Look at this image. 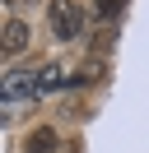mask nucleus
<instances>
[{"label": "nucleus", "instance_id": "obj_8", "mask_svg": "<svg viewBox=\"0 0 149 153\" xmlns=\"http://www.w3.org/2000/svg\"><path fill=\"white\" fill-rule=\"evenodd\" d=\"M5 5H9L14 14H19V10H33V5H42V0H5Z\"/></svg>", "mask_w": 149, "mask_h": 153}, {"label": "nucleus", "instance_id": "obj_5", "mask_svg": "<svg viewBox=\"0 0 149 153\" xmlns=\"http://www.w3.org/2000/svg\"><path fill=\"white\" fill-rule=\"evenodd\" d=\"M37 79H42V93H61L65 84H74V74H65L61 65H42V70H37Z\"/></svg>", "mask_w": 149, "mask_h": 153}, {"label": "nucleus", "instance_id": "obj_3", "mask_svg": "<svg viewBox=\"0 0 149 153\" xmlns=\"http://www.w3.org/2000/svg\"><path fill=\"white\" fill-rule=\"evenodd\" d=\"M0 37H5V56H19V51H28V42H33V28H28L19 14H9L5 28H0Z\"/></svg>", "mask_w": 149, "mask_h": 153}, {"label": "nucleus", "instance_id": "obj_7", "mask_svg": "<svg viewBox=\"0 0 149 153\" xmlns=\"http://www.w3.org/2000/svg\"><path fill=\"white\" fill-rule=\"evenodd\" d=\"M98 79H102V60H89V65L74 74V84H98Z\"/></svg>", "mask_w": 149, "mask_h": 153}, {"label": "nucleus", "instance_id": "obj_2", "mask_svg": "<svg viewBox=\"0 0 149 153\" xmlns=\"http://www.w3.org/2000/svg\"><path fill=\"white\" fill-rule=\"evenodd\" d=\"M37 93H42V79H37L33 70H9V74H5V102H9V107H14L19 97L33 102Z\"/></svg>", "mask_w": 149, "mask_h": 153}, {"label": "nucleus", "instance_id": "obj_6", "mask_svg": "<svg viewBox=\"0 0 149 153\" xmlns=\"http://www.w3.org/2000/svg\"><path fill=\"white\" fill-rule=\"evenodd\" d=\"M117 14H121V0H98V5H93V19H102V23L117 19Z\"/></svg>", "mask_w": 149, "mask_h": 153}, {"label": "nucleus", "instance_id": "obj_4", "mask_svg": "<svg viewBox=\"0 0 149 153\" xmlns=\"http://www.w3.org/2000/svg\"><path fill=\"white\" fill-rule=\"evenodd\" d=\"M56 149H61V134H56L51 125H37L23 139V153H56Z\"/></svg>", "mask_w": 149, "mask_h": 153}, {"label": "nucleus", "instance_id": "obj_1", "mask_svg": "<svg viewBox=\"0 0 149 153\" xmlns=\"http://www.w3.org/2000/svg\"><path fill=\"white\" fill-rule=\"evenodd\" d=\"M84 5L79 0H47V23H51V33H56V42H74L84 33Z\"/></svg>", "mask_w": 149, "mask_h": 153}]
</instances>
